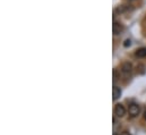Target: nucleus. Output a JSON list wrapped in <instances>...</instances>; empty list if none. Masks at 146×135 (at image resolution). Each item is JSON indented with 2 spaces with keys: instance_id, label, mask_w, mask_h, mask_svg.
I'll return each instance as SVG.
<instances>
[{
  "instance_id": "nucleus-1",
  "label": "nucleus",
  "mask_w": 146,
  "mask_h": 135,
  "mask_svg": "<svg viewBox=\"0 0 146 135\" xmlns=\"http://www.w3.org/2000/svg\"><path fill=\"white\" fill-rule=\"evenodd\" d=\"M114 115L117 117H119V118H121V117H123L126 115V108L123 107V104H121V103L115 104V107H114Z\"/></svg>"
},
{
  "instance_id": "nucleus-2",
  "label": "nucleus",
  "mask_w": 146,
  "mask_h": 135,
  "mask_svg": "<svg viewBox=\"0 0 146 135\" xmlns=\"http://www.w3.org/2000/svg\"><path fill=\"white\" fill-rule=\"evenodd\" d=\"M128 112H129V115H130L131 117H136V116H138L139 112H141V107H139L138 104H136V103H133V104L129 106Z\"/></svg>"
},
{
  "instance_id": "nucleus-3",
  "label": "nucleus",
  "mask_w": 146,
  "mask_h": 135,
  "mask_svg": "<svg viewBox=\"0 0 146 135\" xmlns=\"http://www.w3.org/2000/svg\"><path fill=\"white\" fill-rule=\"evenodd\" d=\"M121 72H122L126 76L130 75V74H131V72H133V65H131L130 63H128V61L123 63V64L121 65Z\"/></svg>"
},
{
  "instance_id": "nucleus-4",
  "label": "nucleus",
  "mask_w": 146,
  "mask_h": 135,
  "mask_svg": "<svg viewBox=\"0 0 146 135\" xmlns=\"http://www.w3.org/2000/svg\"><path fill=\"white\" fill-rule=\"evenodd\" d=\"M112 31H113V34L114 35H119L123 31V25L119 22H114L113 23V26H112Z\"/></svg>"
},
{
  "instance_id": "nucleus-5",
  "label": "nucleus",
  "mask_w": 146,
  "mask_h": 135,
  "mask_svg": "<svg viewBox=\"0 0 146 135\" xmlns=\"http://www.w3.org/2000/svg\"><path fill=\"white\" fill-rule=\"evenodd\" d=\"M112 96H113V100L115 101V100H118L119 98H120V96H121V90H120V88H118V86H113V90H112Z\"/></svg>"
},
{
  "instance_id": "nucleus-6",
  "label": "nucleus",
  "mask_w": 146,
  "mask_h": 135,
  "mask_svg": "<svg viewBox=\"0 0 146 135\" xmlns=\"http://www.w3.org/2000/svg\"><path fill=\"white\" fill-rule=\"evenodd\" d=\"M135 56L138 57V58H144V57H146V48H141V49L136 50Z\"/></svg>"
},
{
  "instance_id": "nucleus-7",
  "label": "nucleus",
  "mask_w": 146,
  "mask_h": 135,
  "mask_svg": "<svg viewBox=\"0 0 146 135\" xmlns=\"http://www.w3.org/2000/svg\"><path fill=\"white\" fill-rule=\"evenodd\" d=\"M136 69H137V74H141V75H144L146 72L145 65H143V64H138Z\"/></svg>"
},
{
  "instance_id": "nucleus-8",
  "label": "nucleus",
  "mask_w": 146,
  "mask_h": 135,
  "mask_svg": "<svg viewBox=\"0 0 146 135\" xmlns=\"http://www.w3.org/2000/svg\"><path fill=\"white\" fill-rule=\"evenodd\" d=\"M130 44H131V41L130 40H126L125 41V43H123V45L127 48V47H130Z\"/></svg>"
},
{
  "instance_id": "nucleus-9",
  "label": "nucleus",
  "mask_w": 146,
  "mask_h": 135,
  "mask_svg": "<svg viewBox=\"0 0 146 135\" xmlns=\"http://www.w3.org/2000/svg\"><path fill=\"white\" fill-rule=\"evenodd\" d=\"M119 135H131V134H130L129 132H126V131H125V132H122V133H120V134H119Z\"/></svg>"
},
{
  "instance_id": "nucleus-10",
  "label": "nucleus",
  "mask_w": 146,
  "mask_h": 135,
  "mask_svg": "<svg viewBox=\"0 0 146 135\" xmlns=\"http://www.w3.org/2000/svg\"><path fill=\"white\" fill-rule=\"evenodd\" d=\"M144 119H145V120H146V110H145V111H144Z\"/></svg>"
}]
</instances>
